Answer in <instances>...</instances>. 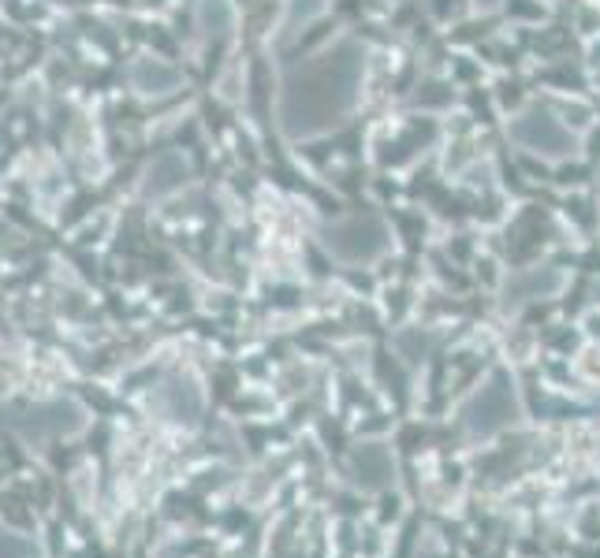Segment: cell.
<instances>
[{
	"mask_svg": "<svg viewBox=\"0 0 600 558\" xmlns=\"http://www.w3.org/2000/svg\"><path fill=\"white\" fill-rule=\"evenodd\" d=\"M131 82L139 86L142 93H165L176 86V72L161 64V60H142V64H135Z\"/></svg>",
	"mask_w": 600,
	"mask_h": 558,
	"instance_id": "obj_1",
	"label": "cell"
},
{
	"mask_svg": "<svg viewBox=\"0 0 600 558\" xmlns=\"http://www.w3.org/2000/svg\"><path fill=\"white\" fill-rule=\"evenodd\" d=\"M179 176H183V171H179L176 160H157V165L150 168V183H145V191H150V194H165V191H171V186L179 183Z\"/></svg>",
	"mask_w": 600,
	"mask_h": 558,
	"instance_id": "obj_2",
	"label": "cell"
}]
</instances>
